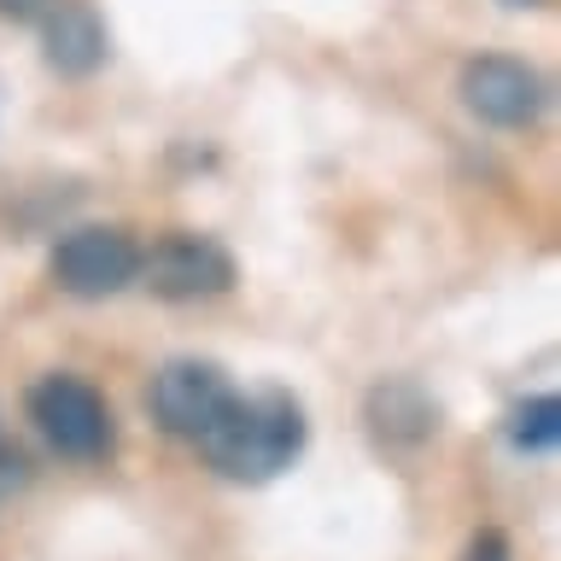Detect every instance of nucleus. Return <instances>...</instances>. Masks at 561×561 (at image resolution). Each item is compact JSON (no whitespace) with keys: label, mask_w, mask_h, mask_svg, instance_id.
<instances>
[{"label":"nucleus","mask_w":561,"mask_h":561,"mask_svg":"<svg viewBox=\"0 0 561 561\" xmlns=\"http://www.w3.org/2000/svg\"><path fill=\"white\" fill-rule=\"evenodd\" d=\"M199 450L228 480H275L305 450V410L280 392H263V398L234 392V403L217 415V427L199 438Z\"/></svg>","instance_id":"obj_1"},{"label":"nucleus","mask_w":561,"mask_h":561,"mask_svg":"<svg viewBox=\"0 0 561 561\" xmlns=\"http://www.w3.org/2000/svg\"><path fill=\"white\" fill-rule=\"evenodd\" d=\"M24 403H30L35 433H42L65 462H100V456L112 450V410H105V398L88 380L47 375V380L30 386Z\"/></svg>","instance_id":"obj_2"},{"label":"nucleus","mask_w":561,"mask_h":561,"mask_svg":"<svg viewBox=\"0 0 561 561\" xmlns=\"http://www.w3.org/2000/svg\"><path fill=\"white\" fill-rule=\"evenodd\" d=\"M135 275H140V245L123 228L88 222L53 245V280L77 298H112L123 287H135Z\"/></svg>","instance_id":"obj_3"},{"label":"nucleus","mask_w":561,"mask_h":561,"mask_svg":"<svg viewBox=\"0 0 561 561\" xmlns=\"http://www.w3.org/2000/svg\"><path fill=\"white\" fill-rule=\"evenodd\" d=\"M140 287H152L158 298H175V305H187V298H217L234 287V257L222 252L217 240L205 234H164L152 240V252H140Z\"/></svg>","instance_id":"obj_4"},{"label":"nucleus","mask_w":561,"mask_h":561,"mask_svg":"<svg viewBox=\"0 0 561 561\" xmlns=\"http://www.w3.org/2000/svg\"><path fill=\"white\" fill-rule=\"evenodd\" d=\"M234 403V386H228V375L217 363H164L158 368V380H152V415H158V427L175 433V438H199L217 427V415Z\"/></svg>","instance_id":"obj_5"},{"label":"nucleus","mask_w":561,"mask_h":561,"mask_svg":"<svg viewBox=\"0 0 561 561\" xmlns=\"http://www.w3.org/2000/svg\"><path fill=\"white\" fill-rule=\"evenodd\" d=\"M462 105L491 129H533L543 112V82L533 65L480 53V59L462 65Z\"/></svg>","instance_id":"obj_6"},{"label":"nucleus","mask_w":561,"mask_h":561,"mask_svg":"<svg viewBox=\"0 0 561 561\" xmlns=\"http://www.w3.org/2000/svg\"><path fill=\"white\" fill-rule=\"evenodd\" d=\"M35 30H42V59H47V70H59V77H70V82L94 77V70L105 65V53H112L100 12L88 7V0H53Z\"/></svg>","instance_id":"obj_7"},{"label":"nucleus","mask_w":561,"mask_h":561,"mask_svg":"<svg viewBox=\"0 0 561 561\" xmlns=\"http://www.w3.org/2000/svg\"><path fill=\"white\" fill-rule=\"evenodd\" d=\"M508 438H515L520 450H556L561 438V398H526L515 415H508Z\"/></svg>","instance_id":"obj_8"},{"label":"nucleus","mask_w":561,"mask_h":561,"mask_svg":"<svg viewBox=\"0 0 561 561\" xmlns=\"http://www.w3.org/2000/svg\"><path fill=\"white\" fill-rule=\"evenodd\" d=\"M30 480V462H24V450H12L7 438H0V497H7V491H18Z\"/></svg>","instance_id":"obj_9"},{"label":"nucleus","mask_w":561,"mask_h":561,"mask_svg":"<svg viewBox=\"0 0 561 561\" xmlns=\"http://www.w3.org/2000/svg\"><path fill=\"white\" fill-rule=\"evenodd\" d=\"M47 7L53 0H0V18H7V24H42Z\"/></svg>","instance_id":"obj_10"},{"label":"nucleus","mask_w":561,"mask_h":561,"mask_svg":"<svg viewBox=\"0 0 561 561\" xmlns=\"http://www.w3.org/2000/svg\"><path fill=\"white\" fill-rule=\"evenodd\" d=\"M468 561H508V538L503 533H480L473 550H468Z\"/></svg>","instance_id":"obj_11"},{"label":"nucleus","mask_w":561,"mask_h":561,"mask_svg":"<svg viewBox=\"0 0 561 561\" xmlns=\"http://www.w3.org/2000/svg\"><path fill=\"white\" fill-rule=\"evenodd\" d=\"M508 7H550V0H508Z\"/></svg>","instance_id":"obj_12"}]
</instances>
